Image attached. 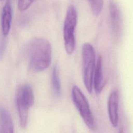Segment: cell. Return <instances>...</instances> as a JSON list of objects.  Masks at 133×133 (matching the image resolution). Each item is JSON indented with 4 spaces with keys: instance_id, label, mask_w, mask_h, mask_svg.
<instances>
[{
    "instance_id": "6da1fadb",
    "label": "cell",
    "mask_w": 133,
    "mask_h": 133,
    "mask_svg": "<svg viewBox=\"0 0 133 133\" xmlns=\"http://www.w3.org/2000/svg\"><path fill=\"white\" fill-rule=\"evenodd\" d=\"M30 68L35 72L47 69L51 61V46L47 39L36 38L30 43L28 49Z\"/></svg>"
},
{
    "instance_id": "8992f818",
    "label": "cell",
    "mask_w": 133,
    "mask_h": 133,
    "mask_svg": "<svg viewBox=\"0 0 133 133\" xmlns=\"http://www.w3.org/2000/svg\"><path fill=\"white\" fill-rule=\"evenodd\" d=\"M109 13L111 28L115 36L118 37L122 26L121 14L116 3L114 1H111L109 5Z\"/></svg>"
},
{
    "instance_id": "3957f363",
    "label": "cell",
    "mask_w": 133,
    "mask_h": 133,
    "mask_svg": "<svg viewBox=\"0 0 133 133\" xmlns=\"http://www.w3.org/2000/svg\"><path fill=\"white\" fill-rule=\"evenodd\" d=\"M77 22V13L73 5L68 7L64 21L63 34L65 51L69 55L72 54L75 48V30Z\"/></svg>"
},
{
    "instance_id": "30bf717a",
    "label": "cell",
    "mask_w": 133,
    "mask_h": 133,
    "mask_svg": "<svg viewBox=\"0 0 133 133\" xmlns=\"http://www.w3.org/2000/svg\"><path fill=\"white\" fill-rule=\"evenodd\" d=\"M51 83L55 94L60 96L61 94V87L59 79V71L57 65L54 66L51 73Z\"/></svg>"
},
{
    "instance_id": "ba28073f",
    "label": "cell",
    "mask_w": 133,
    "mask_h": 133,
    "mask_svg": "<svg viewBox=\"0 0 133 133\" xmlns=\"http://www.w3.org/2000/svg\"><path fill=\"white\" fill-rule=\"evenodd\" d=\"M12 10L11 0H7L4 6L2 14V30L4 36L9 32L12 21Z\"/></svg>"
},
{
    "instance_id": "5b68a950",
    "label": "cell",
    "mask_w": 133,
    "mask_h": 133,
    "mask_svg": "<svg viewBox=\"0 0 133 133\" xmlns=\"http://www.w3.org/2000/svg\"><path fill=\"white\" fill-rule=\"evenodd\" d=\"M119 96L118 92L116 90L112 91L109 95L108 102V115L110 121L112 125L115 127L117 126L118 116Z\"/></svg>"
},
{
    "instance_id": "52a82bcc",
    "label": "cell",
    "mask_w": 133,
    "mask_h": 133,
    "mask_svg": "<svg viewBox=\"0 0 133 133\" xmlns=\"http://www.w3.org/2000/svg\"><path fill=\"white\" fill-rule=\"evenodd\" d=\"M106 84V81L104 78L102 68V57L99 56L97 59L93 77V87L96 94H100L103 90Z\"/></svg>"
},
{
    "instance_id": "7a4b0ae2",
    "label": "cell",
    "mask_w": 133,
    "mask_h": 133,
    "mask_svg": "<svg viewBox=\"0 0 133 133\" xmlns=\"http://www.w3.org/2000/svg\"><path fill=\"white\" fill-rule=\"evenodd\" d=\"M82 77L84 85L91 93L93 87V77L95 69V51L92 45L89 43L83 44L82 50Z\"/></svg>"
},
{
    "instance_id": "7c38bea8",
    "label": "cell",
    "mask_w": 133,
    "mask_h": 133,
    "mask_svg": "<svg viewBox=\"0 0 133 133\" xmlns=\"http://www.w3.org/2000/svg\"><path fill=\"white\" fill-rule=\"evenodd\" d=\"M34 0H18V8L20 11L26 10L33 3Z\"/></svg>"
},
{
    "instance_id": "8fae6325",
    "label": "cell",
    "mask_w": 133,
    "mask_h": 133,
    "mask_svg": "<svg viewBox=\"0 0 133 133\" xmlns=\"http://www.w3.org/2000/svg\"><path fill=\"white\" fill-rule=\"evenodd\" d=\"M87 1L89 4L93 14L96 16L99 15L102 9V0H87Z\"/></svg>"
},
{
    "instance_id": "4fadbf2b",
    "label": "cell",
    "mask_w": 133,
    "mask_h": 133,
    "mask_svg": "<svg viewBox=\"0 0 133 133\" xmlns=\"http://www.w3.org/2000/svg\"><path fill=\"white\" fill-rule=\"evenodd\" d=\"M2 1H3V0H2Z\"/></svg>"
},
{
    "instance_id": "277c9868",
    "label": "cell",
    "mask_w": 133,
    "mask_h": 133,
    "mask_svg": "<svg viewBox=\"0 0 133 133\" xmlns=\"http://www.w3.org/2000/svg\"><path fill=\"white\" fill-rule=\"evenodd\" d=\"M72 98L86 125L90 129H95L94 118L87 99L82 90L76 85H74L72 87Z\"/></svg>"
},
{
    "instance_id": "9c48e42d",
    "label": "cell",
    "mask_w": 133,
    "mask_h": 133,
    "mask_svg": "<svg viewBox=\"0 0 133 133\" xmlns=\"http://www.w3.org/2000/svg\"><path fill=\"white\" fill-rule=\"evenodd\" d=\"M13 132V123L9 113L4 107H0V132Z\"/></svg>"
}]
</instances>
